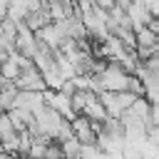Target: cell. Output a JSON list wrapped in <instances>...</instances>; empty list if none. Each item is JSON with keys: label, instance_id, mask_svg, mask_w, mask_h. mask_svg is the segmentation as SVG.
Returning a JSON list of instances; mask_svg holds the SVG:
<instances>
[{"label": "cell", "instance_id": "11", "mask_svg": "<svg viewBox=\"0 0 159 159\" xmlns=\"http://www.w3.org/2000/svg\"><path fill=\"white\" fill-rule=\"evenodd\" d=\"M109 154H104L97 144H82L80 147V159H107Z\"/></svg>", "mask_w": 159, "mask_h": 159}, {"label": "cell", "instance_id": "12", "mask_svg": "<svg viewBox=\"0 0 159 159\" xmlns=\"http://www.w3.org/2000/svg\"><path fill=\"white\" fill-rule=\"evenodd\" d=\"M40 159H62L60 144H57V142H47L45 149H42V157H40Z\"/></svg>", "mask_w": 159, "mask_h": 159}, {"label": "cell", "instance_id": "1", "mask_svg": "<svg viewBox=\"0 0 159 159\" xmlns=\"http://www.w3.org/2000/svg\"><path fill=\"white\" fill-rule=\"evenodd\" d=\"M97 99L102 102V107H104V112H107V117H122L129 107H132V102L137 99L132 92H97Z\"/></svg>", "mask_w": 159, "mask_h": 159}, {"label": "cell", "instance_id": "7", "mask_svg": "<svg viewBox=\"0 0 159 159\" xmlns=\"http://www.w3.org/2000/svg\"><path fill=\"white\" fill-rule=\"evenodd\" d=\"M15 107H20V109H27L30 114H35L37 109H42V107H45L42 92H27V89H17Z\"/></svg>", "mask_w": 159, "mask_h": 159}, {"label": "cell", "instance_id": "9", "mask_svg": "<svg viewBox=\"0 0 159 159\" xmlns=\"http://www.w3.org/2000/svg\"><path fill=\"white\" fill-rule=\"evenodd\" d=\"M15 97H17V87H15L12 82H5V84L0 87V109H2V112L12 109V107H15Z\"/></svg>", "mask_w": 159, "mask_h": 159}, {"label": "cell", "instance_id": "8", "mask_svg": "<svg viewBox=\"0 0 159 159\" xmlns=\"http://www.w3.org/2000/svg\"><path fill=\"white\" fill-rule=\"evenodd\" d=\"M52 20H50V12H47V5H42L40 10H32V12H27L25 15V20H22V25L27 27V30H32V32H37V30H42L45 25H50Z\"/></svg>", "mask_w": 159, "mask_h": 159}, {"label": "cell", "instance_id": "2", "mask_svg": "<svg viewBox=\"0 0 159 159\" xmlns=\"http://www.w3.org/2000/svg\"><path fill=\"white\" fill-rule=\"evenodd\" d=\"M17 89H27V92H45L47 87H45V80H42V75H40V70L30 62V65H25L22 70H20V75H17V80L12 82Z\"/></svg>", "mask_w": 159, "mask_h": 159}, {"label": "cell", "instance_id": "14", "mask_svg": "<svg viewBox=\"0 0 159 159\" xmlns=\"http://www.w3.org/2000/svg\"><path fill=\"white\" fill-rule=\"evenodd\" d=\"M0 114H2V109H0Z\"/></svg>", "mask_w": 159, "mask_h": 159}, {"label": "cell", "instance_id": "3", "mask_svg": "<svg viewBox=\"0 0 159 159\" xmlns=\"http://www.w3.org/2000/svg\"><path fill=\"white\" fill-rule=\"evenodd\" d=\"M70 129H72V137H75L80 144H94L97 124H94V122H89L87 117L77 114L75 119H70Z\"/></svg>", "mask_w": 159, "mask_h": 159}, {"label": "cell", "instance_id": "5", "mask_svg": "<svg viewBox=\"0 0 159 159\" xmlns=\"http://www.w3.org/2000/svg\"><path fill=\"white\" fill-rule=\"evenodd\" d=\"M35 37H37V40H40L45 47H50V50H55V52H57V50L65 45V40H67V37L62 35V30H60L55 22L45 25L42 30H37V32H35Z\"/></svg>", "mask_w": 159, "mask_h": 159}, {"label": "cell", "instance_id": "13", "mask_svg": "<svg viewBox=\"0 0 159 159\" xmlns=\"http://www.w3.org/2000/svg\"><path fill=\"white\" fill-rule=\"evenodd\" d=\"M17 159H32V157H27V154H22V157H17Z\"/></svg>", "mask_w": 159, "mask_h": 159}, {"label": "cell", "instance_id": "6", "mask_svg": "<svg viewBox=\"0 0 159 159\" xmlns=\"http://www.w3.org/2000/svg\"><path fill=\"white\" fill-rule=\"evenodd\" d=\"M82 117H87L89 122H94V124H102L104 119H107V112H104V107H102V102L97 99V92H89L87 94V99H84V104H82V112H80Z\"/></svg>", "mask_w": 159, "mask_h": 159}, {"label": "cell", "instance_id": "4", "mask_svg": "<svg viewBox=\"0 0 159 159\" xmlns=\"http://www.w3.org/2000/svg\"><path fill=\"white\" fill-rule=\"evenodd\" d=\"M35 50H37V37H35V32L27 30V27L20 22V25H17V32H15V52L30 60V57L35 55Z\"/></svg>", "mask_w": 159, "mask_h": 159}, {"label": "cell", "instance_id": "10", "mask_svg": "<svg viewBox=\"0 0 159 159\" xmlns=\"http://www.w3.org/2000/svg\"><path fill=\"white\" fill-rule=\"evenodd\" d=\"M60 144V152H62V159H80V142L75 139V137H67V139H62V142H57Z\"/></svg>", "mask_w": 159, "mask_h": 159}]
</instances>
